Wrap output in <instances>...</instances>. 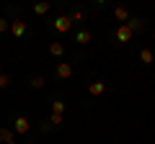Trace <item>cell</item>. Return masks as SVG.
Instances as JSON below:
<instances>
[{"instance_id":"5","label":"cell","mask_w":155,"mask_h":144,"mask_svg":"<svg viewBox=\"0 0 155 144\" xmlns=\"http://www.w3.org/2000/svg\"><path fill=\"white\" fill-rule=\"evenodd\" d=\"M132 36H134V33L129 31V26H119V28H116V41H119V44L132 41Z\"/></svg>"},{"instance_id":"19","label":"cell","mask_w":155,"mask_h":144,"mask_svg":"<svg viewBox=\"0 0 155 144\" xmlns=\"http://www.w3.org/2000/svg\"><path fill=\"white\" fill-rule=\"evenodd\" d=\"M8 28H11V23H8L5 18H0V33H3V31H8Z\"/></svg>"},{"instance_id":"16","label":"cell","mask_w":155,"mask_h":144,"mask_svg":"<svg viewBox=\"0 0 155 144\" xmlns=\"http://www.w3.org/2000/svg\"><path fill=\"white\" fill-rule=\"evenodd\" d=\"M62 121H65L62 113H52V116H49V124H62Z\"/></svg>"},{"instance_id":"17","label":"cell","mask_w":155,"mask_h":144,"mask_svg":"<svg viewBox=\"0 0 155 144\" xmlns=\"http://www.w3.org/2000/svg\"><path fill=\"white\" fill-rule=\"evenodd\" d=\"M8 85H11V77L8 75H0V90H5Z\"/></svg>"},{"instance_id":"21","label":"cell","mask_w":155,"mask_h":144,"mask_svg":"<svg viewBox=\"0 0 155 144\" xmlns=\"http://www.w3.org/2000/svg\"><path fill=\"white\" fill-rule=\"evenodd\" d=\"M0 75H3V70H0Z\"/></svg>"},{"instance_id":"20","label":"cell","mask_w":155,"mask_h":144,"mask_svg":"<svg viewBox=\"0 0 155 144\" xmlns=\"http://www.w3.org/2000/svg\"><path fill=\"white\" fill-rule=\"evenodd\" d=\"M8 144H18V142H8Z\"/></svg>"},{"instance_id":"15","label":"cell","mask_w":155,"mask_h":144,"mask_svg":"<svg viewBox=\"0 0 155 144\" xmlns=\"http://www.w3.org/2000/svg\"><path fill=\"white\" fill-rule=\"evenodd\" d=\"M52 113H62L65 116V103L62 100H52Z\"/></svg>"},{"instance_id":"14","label":"cell","mask_w":155,"mask_h":144,"mask_svg":"<svg viewBox=\"0 0 155 144\" xmlns=\"http://www.w3.org/2000/svg\"><path fill=\"white\" fill-rule=\"evenodd\" d=\"M75 41H78V44H88V41H91V31H78Z\"/></svg>"},{"instance_id":"7","label":"cell","mask_w":155,"mask_h":144,"mask_svg":"<svg viewBox=\"0 0 155 144\" xmlns=\"http://www.w3.org/2000/svg\"><path fill=\"white\" fill-rule=\"evenodd\" d=\"M114 18H116V21H122V26H124V23L129 21V11H127V8H114Z\"/></svg>"},{"instance_id":"4","label":"cell","mask_w":155,"mask_h":144,"mask_svg":"<svg viewBox=\"0 0 155 144\" xmlns=\"http://www.w3.org/2000/svg\"><path fill=\"white\" fill-rule=\"evenodd\" d=\"M57 77L60 80H70L72 77V64L70 62H60V64H57Z\"/></svg>"},{"instance_id":"10","label":"cell","mask_w":155,"mask_h":144,"mask_svg":"<svg viewBox=\"0 0 155 144\" xmlns=\"http://www.w3.org/2000/svg\"><path fill=\"white\" fill-rule=\"evenodd\" d=\"M49 54L52 57H62V54H65V46H62L60 41H52V44H49Z\"/></svg>"},{"instance_id":"18","label":"cell","mask_w":155,"mask_h":144,"mask_svg":"<svg viewBox=\"0 0 155 144\" xmlns=\"http://www.w3.org/2000/svg\"><path fill=\"white\" fill-rule=\"evenodd\" d=\"M70 18H72V21H83V18H85V13H83V11H75Z\"/></svg>"},{"instance_id":"11","label":"cell","mask_w":155,"mask_h":144,"mask_svg":"<svg viewBox=\"0 0 155 144\" xmlns=\"http://www.w3.org/2000/svg\"><path fill=\"white\" fill-rule=\"evenodd\" d=\"M124 26H129V31L134 33V31H140V28H142V18H129Z\"/></svg>"},{"instance_id":"2","label":"cell","mask_w":155,"mask_h":144,"mask_svg":"<svg viewBox=\"0 0 155 144\" xmlns=\"http://www.w3.org/2000/svg\"><path fill=\"white\" fill-rule=\"evenodd\" d=\"M54 28H57L60 33H67V31L72 28V18H70V16H60V18H54Z\"/></svg>"},{"instance_id":"12","label":"cell","mask_w":155,"mask_h":144,"mask_svg":"<svg viewBox=\"0 0 155 144\" xmlns=\"http://www.w3.org/2000/svg\"><path fill=\"white\" fill-rule=\"evenodd\" d=\"M140 59H142L145 64H153V62H155V54H153L150 49H142V52H140Z\"/></svg>"},{"instance_id":"9","label":"cell","mask_w":155,"mask_h":144,"mask_svg":"<svg viewBox=\"0 0 155 144\" xmlns=\"http://www.w3.org/2000/svg\"><path fill=\"white\" fill-rule=\"evenodd\" d=\"M44 85H47V77H44V75H34V77H31V88H34V90H41Z\"/></svg>"},{"instance_id":"1","label":"cell","mask_w":155,"mask_h":144,"mask_svg":"<svg viewBox=\"0 0 155 144\" xmlns=\"http://www.w3.org/2000/svg\"><path fill=\"white\" fill-rule=\"evenodd\" d=\"M28 129H31V124H28L26 116H18L13 121V134H28Z\"/></svg>"},{"instance_id":"3","label":"cell","mask_w":155,"mask_h":144,"mask_svg":"<svg viewBox=\"0 0 155 144\" xmlns=\"http://www.w3.org/2000/svg\"><path fill=\"white\" fill-rule=\"evenodd\" d=\"M106 93V83H101V80H93V83H88V95H93V98H98V95Z\"/></svg>"},{"instance_id":"13","label":"cell","mask_w":155,"mask_h":144,"mask_svg":"<svg viewBox=\"0 0 155 144\" xmlns=\"http://www.w3.org/2000/svg\"><path fill=\"white\" fill-rule=\"evenodd\" d=\"M49 3H36V5H34V13H39V16H44V13H49Z\"/></svg>"},{"instance_id":"8","label":"cell","mask_w":155,"mask_h":144,"mask_svg":"<svg viewBox=\"0 0 155 144\" xmlns=\"http://www.w3.org/2000/svg\"><path fill=\"white\" fill-rule=\"evenodd\" d=\"M0 142H16L13 139V129H8V126H0Z\"/></svg>"},{"instance_id":"6","label":"cell","mask_w":155,"mask_h":144,"mask_svg":"<svg viewBox=\"0 0 155 144\" xmlns=\"http://www.w3.org/2000/svg\"><path fill=\"white\" fill-rule=\"evenodd\" d=\"M11 31H13V36H26V21H13L11 23Z\"/></svg>"}]
</instances>
